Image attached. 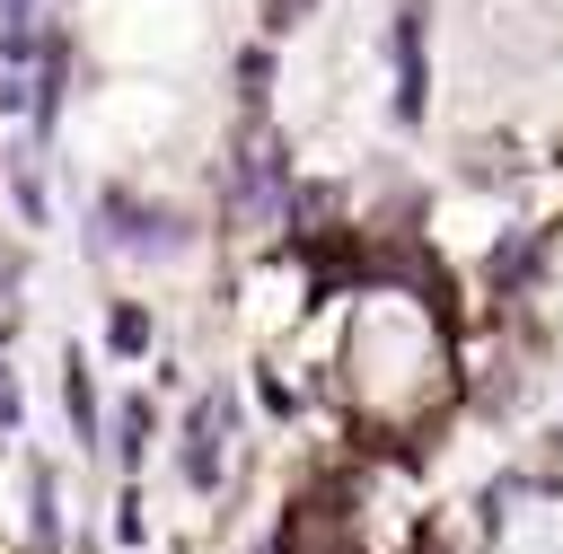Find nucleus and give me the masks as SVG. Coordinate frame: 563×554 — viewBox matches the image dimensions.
I'll return each instance as SVG.
<instances>
[]
</instances>
